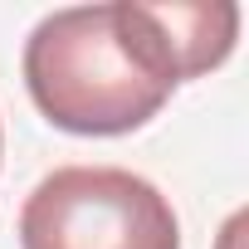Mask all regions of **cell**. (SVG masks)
<instances>
[{
	"label": "cell",
	"instance_id": "obj_1",
	"mask_svg": "<svg viewBox=\"0 0 249 249\" xmlns=\"http://www.w3.org/2000/svg\"><path fill=\"white\" fill-rule=\"evenodd\" d=\"M239 5L230 0H107L44 15L25 39V88L73 137L137 132L171 93L234 54Z\"/></svg>",
	"mask_w": 249,
	"mask_h": 249
},
{
	"label": "cell",
	"instance_id": "obj_2",
	"mask_svg": "<svg viewBox=\"0 0 249 249\" xmlns=\"http://www.w3.org/2000/svg\"><path fill=\"white\" fill-rule=\"evenodd\" d=\"M20 249H181V220L137 171L59 166L25 196Z\"/></svg>",
	"mask_w": 249,
	"mask_h": 249
}]
</instances>
